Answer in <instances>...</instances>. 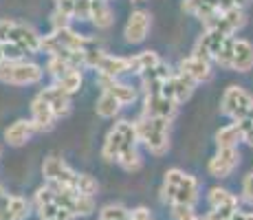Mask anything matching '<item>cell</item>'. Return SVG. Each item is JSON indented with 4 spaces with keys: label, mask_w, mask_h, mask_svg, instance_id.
<instances>
[{
    "label": "cell",
    "mask_w": 253,
    "mask_h": 220,
    "mask_svg": "<svg viewBox=\"0 0 253 220\" xmlns=\"http://www.w3.org/2000/svg\"><path fill=\"white\" fill-rule=\"evenodd\" d=\"M101 156L108 163L121 165L126 172H137V170H141L143 159L139 154V139H137L134 121H128V119L117 121L104 141Z\"/></svg>",
    "instance_id": "obj_1"
},
{
    "label": "cell",
    "mask_w": 253,
    "mask_h": 220,
    "mask_svg": "<svg viewBox=\"0 0 253 220\" xmlns=\"http://www.w3.org/2000/svg\"><path fill=\"white\" fill-rule=\"evenodd\" d=\"M42 174L48 183L71 187L80 194H86V196H95L99 192V183L90 174L75 172L62 156H46L44 163H42Z\"/></svg>",
    "instance_id": "obj_2"
},
{
    "label": "cell",
    "mask_w": 253,
    "mask_h": 220,
    "mask_svg": "<svg viewBox=\"0 0 253 220\" xmlns=\"http://www.w3.org/2000/svg\"><path fill=\"white\" fill-rule=\"evenodd\" d=\"M198 180L192 174L183 172L178 168L168 170L163 176V185H161V196L168 205H194L198 203Z\"/></svg>",
    "instance_id": "obj_3"
},
{
    "label": "cell",
    "mask_w": 253,
    "mask_h": 220,
    "mask_svg": "<svg viewBox=\"0 0 253 220\" xmlns=\"http://www.w3.org/2000/svg\"><path fill=\"white\" fill-rule=\"evenodd\" d=\"M169 124H172V121L161 119V117L141 115L139 119L134 121L139 143H143L154 156L165 154L169 150Z\"/></svg>",
    "instance_id": "obj_4"
},
{
    "label": "cell",
    "mask_w": 253,
    "mask_h": 220,
    "mask_svg": "<svg viewBox=\"0 0 253 220\" xmlns=\"http://www.w3.org/2000/svg\"><path fill=\"white\" fill-rule=\"evenodd\" d=\"M44 75V68L27 60H2L0 62V82L13 86L38 84Z\"/></svg>",
    "instance_id": "obj_5"
},
{
    "label": "cell",
    "mask_w": 253,
    "mask_h": 220,
    "mask_svg": "<svg viewBox=\"0 0 253 220\" xmlns=\"http://www.w3.org/2000/svg\"><path fill=\"white\" fill-rule=\"evenodd\" d=\"M0 42L13 44L22 53H38L42 38L29 24H22L16 20H0Z\"/></svg>",
    "instance_id": "obj_6"
},
{
    "label": "cell",
    "mask_w": 253,
    "mask_h": 220,
    "mask_svg": "<svg viewBox=\"0 0 253 220\" xmlns=\"http://www.w3.org/2000/svg\"><path fill=\"white\" fill-rule=\"evenodd\" d=\"M249 101H251V95L242 86H229L225 92H222L220 112L225 117H229V119L238 121V119H242V117H247Z\"/></svg>",
    "instance_id": "obj_7"
},
{
    "label": "cell",
    "mask_w": 253,
    "mask_h": 220,
    "mask_svg": "<svg viewBox=\"0 0 253 220\" xmlns=\"http://www.w3.org/2000/svg\"><path fill=\"white\" fill-rule=\"evenodd\" d=\"M194 88H196V84H194L189 77L181 75V73H169L161 84V95L172 99L176 106H181L194 95Z\"/></svg>",
    "instance_id": "obj_8"
},
{
    "label": "cell",
    "mask_w": 253,
    "mask_h": 220,
    "mask_svg": "<svg viewBox=\"0 0 253 220\" xmlns=\"http://www.w3.org/2000/svg\"><path fill=\"white\" fill-rule=\"evenodd\" d=\"M33 205H36V212H38V216H40V220H75L73 214H69L64 207H60V205L53 200L48 185H44V187H40L36 192Z\"/></svg>",
    "instance_id": "obj_9"
},
{
    "label": "cell",
    "mask_w": 253,
    "mask_h": 220,
    "mask_svg": "<svg viewBox=\"0 0 253 220\" xmlns=\"http://www.w3.org/2000/svg\"><path fill=\"white\" fill-rule=\"evenodd\" d=\"M240 165V152L238 148H218V152L209 159L207 170L213 178H227L236 172V168Z\"/></svg>",
    "instance_id": "obj_10"
},
{
    "label": "cell",
    "mask_w": 253,
    "mask_h": 220,
    "mask_svg": "<svg viewBox=\"0 0 253 220\" xmlns=\"http://www.w3.org/2000/svg\"><path fill=\"white\" fill-rule=\"evenodd\" d=\"M231 36L222 31H216V29H207L196 42V48H194V55L201 57V60H207V62H213L216 55L222 51V46L227 44Z\"/></svg>",
    "instance_id": "obj_11"
},
{
    "label": "cell",
    "mask_w": 253,
    "mask_h": 220,
    "mask_svg": "<svg viewBox=\"0 0 253 220\" xmlns=\"http://www.w3.org/2000/svg\"><path fill=\"white\" fill-rule=\"evenodd\" d=\"M178 112V106L172 99H168L161 92H145L143 99V115L150 117H161V119L172 121Z\"/></svg>",
    "instance_id": "obj_12"
},
{
    "label": "cell",
    "mask_w": 253,
    "mask_h": 220,
    "mask_svg": "<svg viewBox=\"0 0 253 220\" xmlns=\"http://www.w3.org/2000/svg\"><path fill=\"white\" fill-rule=\"evenodd\" d=\"M150 27H152V18H150V13L143 11V9H137V11L130 13L128 22H126L124 36L130 44H141L145 38H148Z\"/></svg>",
    "instance_id": "obj_13"
},
{
    "label": "cell",
    "mask_w": 253,
    "mask_h": 220,
    "mask_svg": "<svg viewBox=\"0 0 253 220\" xmlns=\"http://www.w3.org/2000/svg\"><path fill=\"white\" fill-rule=\"evenodd\" d=\"M97 82L101 86V92H108L110 97H115L121 106H128V104H134L139 97L137 88L128 86V84H121L117 82V77H104V75H97Z\"/></svg>",
    "instance_id": "obj_14"
},
{
    "label": "cell",
    "mask_w": 253,
    "mask_h": 220,
    "mask_svg": "<svg viewBox=\"0 0 253 220\" xmlns=\"http://www.w3.org/2000/svg\"><path fill=\"white\" fill-rule=\"evenodd\" d=\"M178 73L194 82V84H201V82H209L213 77V71H211V62L207 60H201L196 55H189L181 60L178 64Z\"/></svg>",
    "instance_id": "obj_15"
},
{
    "label": "cell",
    "mask_w": 253,
    "mask_h": 220,
    "mask_svg": "<svg viewBox=\"0 0 253 220\" xmlns=\"http://www.w3.org/2000/svg\"><path fill=\"white\" fill-rule=\"evenodd\" d=\"M229 68L238 73H249L253 68V44L242 40V38H233L231 44V57Z\"/></svg>",
    "instance_id": "obj_16"
},
{
    "label": "cell",
    "mask_w": 253,
    "mask_h": 220,
    "mask_svg": "<svg viewBox=\"0 0 253 220\" xmlns=\"http://www.w3.org/2000/svg\"><path fill=\"white\" fill-rule=\"evenodd\" d=\"M55 119L57 117L53 115V110L48 108V104L42 97H36L31 104V124L36 132H48L53 130V126H55Z\"/></svg>",
    "instance_id": "obj_17"
},
{
    "label": "cell",
    "mask_w": 253,
    "mask_h": 220,
    "mask_svg": "<svg viewBox=\"0 0 253 220\" xmlns=\"http://www.w3.org/2000/svg\"><path fill=\"white\" fill-rule=\"evenodd\" d=\"M38 97H42V99L46 101L48 108L53 110V115H55V117H66L71 112V95L62 92L57 86L44 88V90H42Z\"/></svg>",
    "instance_id": "obj_18"
},
{
    "label": "cell",
    "mask_w": 253,
    "mask_h": 220,
    "mask_svg": "<svg viewBox=\"0 0 253 220\" xmlns=\"http://www.w3.org/2000/svg\"><path fill=\"white\" fill-rule=\"evenodd\" d=\"M33 134H36V128H33L31 119H18L4 130V141L9 145H13V148H20Z\"/></svg>",
    "instance_id": "obj_19"
},
{
    "label": "cell",
    "mask_w": 253,
    "mask_h": 220,
    "mask_svg": "<svg viewBox=\"0 0 253 220\" xmlns=\"http://www.w3.org/2000/svg\"><path fill=\"white\" fill-rule=\"evenodd\" d=\"M55 7L71 20H88L90 16V0H55Z\"/></svg>",
    "instance_id": "obj_20"
},
{
    "label": "cell",
    "mask_w": 253,
    "mask_h": 220,
    "mask_svg": "<svg viewBox=\"0 0 253 220\" xmlns=\"http://www.w3.org/2000/svg\"><path fill=\"white\" fill-rule=\"evenodd\" d=\"M88 20L95 24L97 29H108L115 20V13L110 9L108 0H90V16Z\"/></svg>",
    "instance_id": "obj_21"
},
{
    "label": "cell",
    "mask_w": 253,
    "mask_h": 220,
    "mask_svg": "<svg viewBox=\"0 0 253 220\" xmlns=\"http://www.w3.org/2000/svg\"><path fill=\"white\" fill-rule=\"evenodd\" d=\"M240 141H242V136H240V130H238L236 121L216 132V145L218 148H238Z\"/></svg>",
    "instance_id": "obj_22"
},
{
    "label": "cell",
    "mask_w": 253,
    "mask_h": 220,
    "mask_svg": "<svg viewBox=\"0 0 253 220\" xmlns=\"http://www.w3.org/2000/svg\"><path fill=\"white\" fill-rule=\"evenodd\" d=\"M209 207H238V196H233L229 189L211 187L207 194Z\"/></svg>",
    "instance_id": "obj_23"
},
{
    "label": "cell",
    "mask_w": 253,
    "mask_h": 220,
    "mask_svg": "<svg viewBox=\"0 0 253 220\" xmlns=\"http://www.w3.org/2000/svg\"><path fill=\"white\" fill-rule=\"evenodd\" d=\"M121 108H124V106H121L115 97H110L108 92H101L99 99H97V104H95L97 115L104 117V119H113V117H117L121 112Z\"/></svg>",
    "instance_id": "obj_24"
},
{
    "label": "cell",
    "mask_w": 253,
    "mask_h": 220,
    "mask_svg": "<svg viewBox=\"0 0 253 220\" xmlns=\"http://www.w3.org/2000/svg\"><path fill=\"white\" fill-rule=\"evenodd\" d=\"M55 86L60 88L62 92H66V95H73V92H77L82 88V73L80 71L64 73L62 77H57L55 80Z\"/></svg>",
    "instance_id": "obj_25"
},
{
    "label": "cell",
    "mask_w": 253,
    "mask_h": 220,
    "mask_svg": "<svg viewBox=\"0 0 253 220\" xmlns=\"http://www.w3.org/2000/svg\"><path fill=\"white\" fill-rule=\"evenodd\" d=\"M130 62H132V71L141 75V73H145L148 68H152L154 64H159V62H161V57H159L154 51H143V53H139V55L130 57Z\"/></svg>",
    "instance_id": "obj_26"
},
{
    "label": "cell",
    "mask_w": 253,
    "mask_h": 220,
    "mask_svg": "<svg viewBox=\"0 0 253 220\" xmlns=\"http://www.w3.org/2000/svg\"><path fill=\"white\" fill-rule=\"evenodd\" d=\"M4 200H7V207L11 209V214L18 220H24V218L29 216V203H27V198L16 196V194H4Z\"/></svg>",
    "instance_id": "obj_27"
},
{
    "label": "cell",
    "mask_w": 253,
    "mask_h": 220,
    "mask_svg": "<svg viewBox=\"0 0 253 220\" xmlns=\"http://www.w3.org/2000/svg\"><path fill=\"white\" fill-rule=\"evenodd\" d=\"M128 212L121 203H110V205H104L99 212L97 220H128Z\"/></svg>",
    "instance_id": "obj_28"
},
{
    "label": "cell",
    "mask_w": 253,
    "mask_h": 220,
    "mask_svg": "<svg viewBox=\"0 0 253 220\" xmlns=\"http://www.w3.org/2000/svg\"><path fill=\"white\" fill-rule=\"evenodd\" d=\"M169 216L172 220H201L194 205H169Z\"/></svg>",
    "instance_id": "obj_29"
},
{
    "label": "cell",
    "mask_w": 253,
    "mask_h": 220,
    "mask_svg": "<svg viewBox=\"0 0 253 220\" xmlns=\"http://www.w3.org/2000/svg\"><path fill=\"white\" fill-rule=\"evenodd\" d=\"M46 71L51 73V75L57 80V77H62V75H64V73H69V71H77V68H73V66L69 64V62H64V60H62V57L51 55V57H48Z\"/></svg>",
    "instance_id": "obj_30"
},
{
    "label": "cell",
    "mask_w": 253,
    "mask_h": 220,
    "mask_svg": "<svg viewBox=\"0 0 253 220\" xmlns=\"http://www.w3.org/2000/svg\"><path fill=\"white\" fill-rule=\"evenodd\" d=\"M236 124H238V130H240L242 141H245L247 145H251V148H253V121L247 119V117H242V119H238Z\"/></svg>",
    "instance_id": "obj_31"
},
{
    "label": "cell",
    "mask_w": 253,
    "mask_h": 220,
    "mask_svg": "<svg viewBox=\"0 0 253 220\" xmlns=\"http://www.w3.org/2000/svg\"><path fill=\"white\" fill-rule=\"evenodd\" d=\"M242 200L247 205H253V172H249L242 180Z\"/></svg>",
    "instance_id": "obj_32"
},
{
    "label": "cell",
    "mask_w": 253,
    "mask_h": 220,
    "mask_svg": "<svg viewBox=\"0 0 253 220\" xmlns=\"http://www.w3.org/2000/svg\"><path fill=\"white\" fill-rule=\"evenodd\" d=\"M69 22H71V18L66 16V13H62V11L55 9V13H53V18H51L53 29H64V27H69Z\"/></svg>",
    "instance_id": "obj_33"
},
{
    "label": "cell",
    "mask_w": 253,
    "mask_h": 220,
    "mask_svg": "<svg viewBox=\"0 0 253 220\" xmlns=\"http://www.w3.org/2000/svg\"><path fill=\"white\" fill-rule=\"evenodd\" d=\"M128 220H152V216H150V209L137 207L132 212H128Z\"/></svg>",
    "instance_id": "obj_34"
},
{
    "label": "cell",
    "mask_w": 253,
    "mask_h": 220,
    "mask_svg": "<svg viewBox=\"0 0 253 220\" xmlns=\"http://www.w3.org/2000/svg\"><path fill=\"white\" fill-rule=\"evenodd\" d=\"M227 220H253V212H240V209H238V212H233Z\"/></svg>",
    "instance_id": "obj_35"
},
{
    "label": "cell",
    "mask_w": 253,
    "mask_h": 220,
    "mask_svg": "<svg viewBox=\"0 0 253 220\" xmlns=\"http://www.w3.org/2000/svg\"><path fill=\"white\" fill-rule=\"evenodd\" d=\"M247 119H251V121H253V97H251V101H249V110H247Z\"/></svg>",
    "instance_id": "obj_36"
},
{
    "label": "cell",
    "mask_w": 253,
    "mask_h": 220,
    "mask_svg": "<svg viewBox=\"0 0 253 220\" xmlns=\"http://www.w3.org/2000/svg\"><path fill=\"white\" fill-rule=\"evenodd\" d=\"M2 194H4V189H2V185H0V196H2Z\"/></svg>",
    "instance_id": "obj_37"
},
{
    "label": "cell",
    "mask_w": 253,
    "mask_h": 220,
    "mask_svg": "<svg viewBox=\"0 0 253 220\" xmlns=\"http://www.w3.org/2000/svg\"><path fill=\"white\" fill-rule=\"evenodd\" d=\"M132 2H145V0H132Z\"/></svg>",
    "instance_id": "obj_38"
},
{
    "label": "cell",
    "mask_w": 253,
    "mask_h": 220,
    "mask_svg": "<svg viewBox=\"0 0 253 220\" xmlns=\"http://www.w3.org/2000/svg\"><path fill=\"white\" fill-rule=\"evenodd\" d=\"M0 156H2V150H0Z\"/></svg>",
    "instance_id": "obj_39"
}]
</instances>
